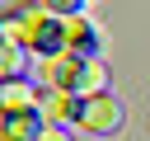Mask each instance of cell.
Masks as SVG:
<instances>
[{
  "label": "cell",
  "mask_w": 150,
  "mask_h": 141,
  "mask_svg": "<svg viewBox=\"0 0 150 141\" xmlns=\"http://www.w3.org/2000/svg\"><path fill=\"white\" fill-rule=\"evenodd\" d=\"M80 122H84V132H98V136H108V132H117V122H122V108L112 103V94H89L80 108Z\"/></svg>",
  "instance_id": "obj_1"
},
{
  "label": "cell",
  "mask_w": 150,
  "mask_h": 141,
  "mask_svg": "<svg viewBox=\"0 0 150 141\" xmlns=\"http://www.w3.org/2000/svg\"><path fill=\"white\" fill-rule=\"evenodd\" d=\"M38 141H70V136H66L61 127H47V132H38Z\"/></svg>",
  "instance_id": "obj_2"
}]
</instances>
